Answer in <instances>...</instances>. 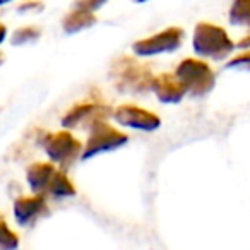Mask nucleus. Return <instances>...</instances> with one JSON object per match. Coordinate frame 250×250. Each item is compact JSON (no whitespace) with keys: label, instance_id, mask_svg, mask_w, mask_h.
<instances>
[{"label":"nucleus","instance_id":"7","mask_svg":"<svg viewBox=\"0 0 250 250\" xmlns=\"http://www.w3.org/2000/svg\"><path fill=\"white\" fill-rule=\"evenodd\" d=\"M111 117L118 122L120 125L125 127H130V129H137V130H156L161 125V118L156 113L146 110V108H141L137 104H120L113 110Z\"/></svg>","mask_w":250,"mask_h":250},{"label":"nucleus","instance_id":"8","mask_svg":"<svg viewBox=\"0 0 250 250\" xmlns=\"http://www.w3.org/2000/svg\"><path fill=\"white\" fill-rule=\"evenodd\" d=\"M113 113L108 106L100 103H81L70 108L62 118V125L65 129H77V127H86L89 129L91 125L98 120H106L108 115Z\"/></svg>","mask_w":250,"mask_h":250},{"label":"nucleus","instance_id":"18","mask_svg":"<svg viewBox=\"0 0 250 250\" xmlns=\"http://www.w3.org/2000/svg\"><path fill=\"white\" fill-rule=\"evenodd\" d=\"M108 0H76V9H83V11L96 12L101 9Z\"/></svg>","mask_w":250,"mask_h":250},{"label":"nucleus","instance_id":"5","mask_svg":"<svg viewBox=\"0 0 250 250\" xmlns=\"http://www.w3.org/2000/svg\"><path fill=\"white\" fill-rule=\"evenodd\" d=\"M185 40V33L182 28L171 26L163 31L156 33L147 38L137 40L132 45V52L137 57H153L160 53H170L180 48L182 42Z\"/></svg>","mask_w":250,"mask_h":250},{"label":"nucleus","instance_id":"12","mask_svg":"<svg viewBox=\"0 0 250 250\" xmlns=\"http://www.w3.org/2000/svg\"><path fill=\"white\" fill-rule=\"evenodd\" d=\"M96 22H98V19H96V16H94V12L76 9V11L69 12V14L63 18L62 28L67 35H76V33L84 31V29L93 28Z\"/></svg>","mask_w":250,"mask_h":250},{"label":"nucleus","instance_id":"13","mask_svg":"<svg viewBox=\"0 0 250 250\" xmlns=\"http://www.w3.org/2000/svg\"><path fill=\"white\" fill-rule=\"evenodd\" d=\"M46 192L52 194L53 197H74L77 190H76V187H74L72 182H70V178L67 177L63 171L55 170Z\"/></svg>","mask_w":250,"mask_h":250},{"label":"nucleus","instance_id":"16","mask_svg":"<svg viewBox=\"0 0 250 250\" xmlns=\"http://www.w3.org/2000/svg\"><path fill=\"white\" fill-rule=\"evenodd\" d=\"M42 36V31L35 26H28V28H21L12 35V45H28V43H35L36 40Z\"/></svg>","mask_w":250,"mask_h":250},{"label":"nucleus","instance_id":"2","mask_svg":"<svg viewBox=\"0 0 250 250\" xmlns=\"http://www.w3.org/2000/svg\"><path fill=\"white\" fill-rule=\"evenodd\" d=\"M192 48L202 59L225 60L235 50V43L219 26L211 22H199L194 29Z\"/></svg>","mask_w":250,"mask_h":250},{"label":"nucleus","instance_id":"17","mask_svg":"<svg viewBox=\"0 0 250 250\" xmlns=\"http://www.w3.org/2000/svg\"><path fill=\"white\" fill-rule=\"evenodd\" d=\"M226 69H238V70H247V72H250V50L233 57V59L226 63Z\"/></svg>","mask_w":250,"mask_h":250},{"label":"nucleus","instance_id":"4","mask_svg":"<svg viewBox=\"0 0 250 250\" xmlns=\"http://www.w3.org/2000/svg\"><path fill=\"white\" fill-rule=\"evenodd\" d=\"M127 143H129L127 134L115 129L113 125H110L106 120H98L89 127V136H87L86 146H84L81 158L89 160V158H94L98 154L118 149Z\"/></svg>","mask_w":250,"mask_h":250},{"label":"nucleus","instance_id":"6","mask_svg":"<svg viewBox=\"0 0 250 250\" xmlns=\"http://www.w3.org/2000/svg\"><path fill=\"white\" fill-rule=\"evenodd\" d=\"M43 147L50 160L63 168L72 165L83 154V144L67 130L48 134L43 139Z\"/></svg>","mask_w":250,"mask_h":250},{"label":"nucleus","instance_id":"20","mask_svg":"<svg viewBox=\"0 0 250 250\" xmlns=\"http://www.w3.org/2000/svg\"><path fill=\"white\" fill-rule=\"evenodd\" d=\"M5 36H7V28H5L4 24H0V43L4 42Z\"/></svg>","mask_w":250,"mask_h":250},{"label":"nucleus","instance_id":"9","mask_svg":"<svg viewBox=\"0 0 250 250\" xmlns=\"http://www.w3.org/2000/svg\"><path fill=\"white\" fill-rule=\"evenodd\" d=\"M151 91L156 94V98L161 103H180L184 96L187 94V89L182 84V81L177 77V74L161 72L153 77Z\"/></svg>","mask_w":250,"mask_h":250},{"label":"nucleus","instance_id":"11","mask_svg":"<svg viewBox=\"0 0 250 250\" xmlns=\"http://www.w3.org/2000/svg\"><path fill=\"white\" fill-rule=\"evenodd\" d=\"M53 173H55V167L52 163H33L26 173L31 190L35 194H46Z\"/></svg>","mask_w":250,"mask_h":250},{"label":"nucleus","instance_id":"21","mask_svg":"<svg viewBox=\"0 0 250 250\" xmlns=\"http://www.w3.org/2000/svg\"><path fill=\"white\" fill-rule=\"evenodd\" d=\"M7 2H11V0H0V5H5Z\"/></svg>","mask_w":250,"mask_h":250},{"label":"nucleus","instance_id":"15","mask_svg":"<svg viewBox=\"0 0 250 250\" xmlns=\"http://www.w3.org/2000/svg\"><path fill=\"white\" fill-rule=\"evenodd\" d=\"M19 247V238L7 226V221L0 214V250H12Z\"/></svg>","mask_w":250,"mask_h":250},{"label":"nucleus","instance_id":"1","mask_svg":"<svg viewBox=\"0 0 250 250\" xmlns=\"http://www.w3.org/2000/svg\"><path fill=\"white\" fill-rule=\"evenodd\" d=\"M110 76L115 87L125 94H141L149 91L154 77L149 67L134 57H122L113 62Z\"/></svg>","mask_w":250,"mask_h":250},{"label":"nucleus","instance_id":"10","mask_svg":"<svg viewBox=\"0 0 250 250\" xmlns=\"http://www.w3.org/2000/svg\"><path fill=\"white\" fill-rule=\"evenodd\" d=\"M48 206L42 194H35L31 197H19L14 202V216L19 225H31L46 212Z\"/></svg>","mask_w":250,"mask_h":250},{"label":"nucleus","instance_id":"22","mask_svg":"<svg viewBox=\"0 0 250 250\" xmlns=\"http://www.w3.org/2000/svg\"><path fill=\"white\" fill-rule=\"evenodd\" d=\"M2 63H4V55L0 53V65H2Z\"/></svg>","mask_w":250,"mask_h":250},{"label":"nucleus","instance_id":"23","mask_svg":"<svg viewBox=\"0 0 250 250\" xmlns=\"http://www.w3.org/2000/svg\"><path fill=\"white\" fill-rule=\"evenodd\" d=\"M134 2H137V4H144L146 0H134Z\"/></svg>","mask_w":250,"mask_h":250},{"label":"nucleus","instance_id":"3","mask_svg":"<svg viewBox=\"0 0 250 250\" xmlns=\"http://www.w3.org/2000/svg\"><path fill=\"white\" fill-rule=\"evenodd\" d=\"M187 93L192 98H204L212 91L216 83L214 70L208 62L201 59H185L178 63L175 70Z\"/></svg>","mask_w":250,"mask_h":250},{"label":"nucleus","instance_id":"19","mask_svg":"<svg viewBox=\"0 0 250 250\" xmlns=\"http://www.w3.org/2000/svg\"><path fill=\"white\" fill-rule=\"evenodd\" d=\"M235 46L236 48H242V50L250 48V35H247V36H243L242 40H238V42L235 43Z\"/></svg>","mask_w":250,"mask_h":250},{"label":"nucleus","instance_id":"14","mask_svg":"<svg viewBox=\"0 0 250 250\" xmlns=\"http://www.w3.org/2000/svg\"><path fill=\"white\" fill-rule=\"evenodd\" d=\"M228 18L233 26L250 28V0H233Z\"/></svg>","mask_w":250,"mask_h":250}]
</instances>
